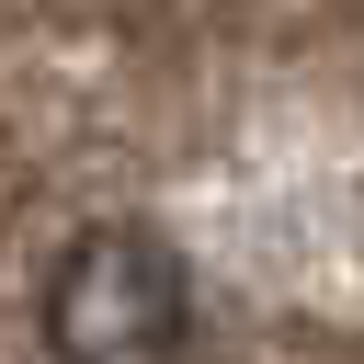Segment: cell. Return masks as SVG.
<instances>
[{
    "label": "cell",
    "instance_id": "6da1fadb",
    "mask_svg": "<svg viewBox=\"0 0 364 364\" xmlns=\"http://www.w3.org/2000/svg\"><path fill=\"white\" fill-rule=\"evenodd\" d=\"M193 341H205L193 273H182V250L148 216H91L57 250V273H46V353H80V364H171Z\"/></svg>",
    "mask_w": 364,
    "mask_h": 364
}]
</instances>
